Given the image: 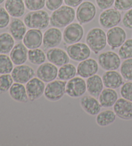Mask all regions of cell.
I'll return each instance as SVG.
<instances>
[{
    "label": "cell",
    "instance_id": "22",
    "mask_svg": "<svg viewBox=\"0 0 132 146\" xmlns=\"http://www.w3.org/2000/svg\"><path fill=\"white\" fill-rule=\"evenodd\" d=\"M28 53L29 50L25 45L22 42H18L14 45L10 52V57L14 64H23L28 59Z\"/></svg>",
    "mask_w": 132,
    "mask_h": 146
},
{
    "label": "cell",
    "instance_id": "30",
    "mask_svg": "<svg viewBox=\"0 0 132 146\" xmlns=\"http://www.w3.org/2000/svg\"><path fill=\"white\" fill-rule=\"evenodd\" d=\"M77 74V68L72 64H66L58 70V79L67 81L75 77Z\"/></svg>",
    "mask_w": 132,
    "mask_h": 146
},
{
    "label": "cell",
    "instance_id": "33",
    "mask_svg": "<svg viewBox=\"0 0 132 146\" xmlns=\"http://www.w3.org/2000/svg\"><path fill=\"white\" fill-rule=\"evenodd\" d=\"M119 55L123 60L132 58V39L126 40L121 45L119 50Z\"/></svg>",
    "mask_w": 132,
    "mask_h": 146
},
{
    "label": "cell",
    "instance_id": "26",
    "mask_svg": "<svg viewBox=\"0 0 132 146\" xmlns=\"http://www.w3.org/2000/svg\"><path fill=\"white\" fill-rule=\"evenodd\" d=\"M118 100V94L114 89H103L99 96V101L104 108L113 107Z\"/></svg>",
    "mask_w": 132,
    "mask_h": 146
},
{
    "label": "cell",
    "instance_id": "3",
    "mask_svg": "<svg viewBox=\"0 0 132 146\" xmlns=\"http://www.w3.org/2000/svg\"><path fill=\"white\" fill-rule=\"evenodd\" d=\"M24 23L30 29L43 30L48 27L50 23V17L45 11H31L24 17Z\"/></svg>",
    "mask_w": 132,
    "mask_h": 146
},
{
    "label": "cell",
    "instance_id": "10",
    "mask_svg": "<svg viewBox=\"0 0 132 146\" xmlns=\"http://www.w3.org/2000/svg\"><path fill=\"white\" fill-rule=\"evenodd\" d=\"M84 36V29L80 23H72L63 31V38L65 43L72 44L79 42Z\"/></svg>",
    "mask_w": 132,
    "mask_h": 146
},
{
    "label": "cell",
    "instance_id": "12",
    "mask_svg": "<svg viewBox=\"0 0 132 146\" xmlns=\"http://www.w3.org/2000/svg\"><path fill=\"white\" fill-rule=\"evenodd\" d=\"M11 75L15 82L27 84L30 79L34 77V70L28 65H17L11 72Z\"/></svg>",
    "mask_w": 132,
    "mask_h": 146
},
{
    "label": "cell",
    "instance_id": "20",
    "mask_svg": "<svg viewBox=\"0 0 132 146\" xmlns=\"http://www.w3.org/2000/svg\"><path fill=\"white\" fill-rule=\"evenodd\" d=\"M80 105L82 109L91 116L97 115L101 111L102 106L95 97L90 96L81 97L80 99Z\"/></svg>",
    "mask_w": 132,
    "mask_h": 146
},
{
    "label": "cell",
    "instance_id": "21",
    "mask_svg": "<svg viewBox=\"0 0 132 146\" xmlns=\"http://www.w3.org/2000/svg\"><path fill=\"white\" fill-rule=\"evenodd\" d=\"M102 79L104 86L107 88L118 89L124 84L122 75L115 70L105 72L103 75Z\"/></svg>",
    "mask_w": 132,
    "mask_h": 146
},
{
    "label": "cell",
    "instance_id": "6",
    "mask_svg": "<svg viewBox=\"0 0 132 146\" xmlns=\"http://www.w3.org/2000/svg\"><path fill=\"white\" fill-rule=\"evenodd\" d=\"M121 12L115 9H108L101 12L99 21L104 29H110L117 27L121 21Z\"/></svg>",
    "mask_w": 132,
    "mask_h": 146
},
{
    "label": "cell",
    "instance_id": "5",
    "mask_svg": "<svg viewBox=\"0 0 132 146\" xmlns=\"http://www.w3.org/2000/svg\"><path fill=\"white\" fill-rule=\"evenodd\" d=\"M98 63L101 68L106 71L117 70L121 65V59L115 52L108 51L99 55Z\"/></svg>",
    "mask_w": 132,
    "mask_h": 146
},
{
    "label": "cell",
    "instance_id": "8",
    "mask_svg": "<svg viewBox=\"0 0 132 146\" xmlns=\"http://www.w3.org/2000/svg\"><path fill=\"white\" fill-rule=\"evenodd\" d=\"M86 91V81L83 77H75L67 82L66 94L70 97H81L85 95Z\"/></svg>",
    "mask_w": 132,
    "mask_h": 146
},
{
    "label": "cell",
    "instance_id": "4",
    "mask_svg": "<svg viewBox=\"0 0 132 146\" xmlns=\"http://www.w3.org/2000/svg\"><path fill=\"white\" fill-rule=\"evenodd\" d=\"M66 85L67 81L59 79L49 82L45 87V97L51 102L61 100L66 94Z\"/></svg>",
    "mask_w": 132,
    "mask_h": 146
},
{
    "label": "cell",
    "instance_id": "41",
    "mask_svg": "<svg viewBox=\"0 0 132 146\" xmlns=\"http://www.w3.org/2000/svg\"><path fill=\"white\" fill-rule=\"evenodd\" d=\"M123 24L124 27L132 29V9L128 10L124 14L123 19Z\"/></svg>",
    "mask_w": 132,
    "mask_h": 146
},
{
    "label": "cell",
    "instance_id": "7",
    "mask_svg": "<svg viewBox=\"0 0 132 146\" xmlns=\"http://www.w3.org/2000/svg\"><path fill=\"white\" fill-rule=\"evenodd\" d=\"M67 52L71 59L77 62L88 59L91 55V50L87 44L79 42L67 46Z\"/></svg>",
    "mask_w": 132,
    "mask_h": 146
},
{
    "label": "cell",
    "instance_id": "32",
    "mask_svg": "<svg viewBox=\"0 0 132 146\" xmlns=\"http://www.w3.org/2000/svg\"><path fill=\"white\" fill-rule=\"evenodd\" d=\"M14 69V63L7 54H0V74H11Z\"/></svg>",
    "mask_w": 132,
    "mask_h": 146
},
{
    "label": "cell",
    "instance_id": "14",
    "mask_svg": "<svg viewBox=\"0 0 132 146\" xmlns=\"http://www.w3.org/2000/svg\"><path fill=\"white\" fill-rule=\"evenodd\" d=\"M107 43L112 50L120 47L126 40V33L120 27H115L110 29L106 34Z\"/></svg>",
    "mask_w": 132,
    "mask_h": 146
},
{
    "label": "cell",
    "instance_id": "31",
    "mask_svg": "<svg viewBox=\"0 0 132 146\" xmlns=\"http://www.w3.org/2000/svg\"><path fill=\"white\" fill-rule=\"evenodd\" d=\"M47 55L43 50L39 48L32 49L29 50L28 59L30 63L34 65H41L45 62Z\"/></svg>",
    "mask_w": 132,
    "mask_h": 146
},
{
    "label": "cell",
    "instance_id": "44",
    "mask_svg": "<svg viewBox=\"0 0 132 146\" xmlns=\"http://www.w3.org/2000/svg\"><path fill=\"white\" fill-rule=\"evenodd\" d=\"M5 1V0H0V5L2 4Z\"/></svg>",
    "mask_w": 132,
    "mask_h": 146
},
{
    "label": "cell",
    "instance_id": "9",
    "mask_svg": "<svg viewBox=\"0 0 132 146\" xmlns=\"http://www.w3.org/2000/svg\"><path fill=\"white\" fill-rule=\"evenodd\" d=\"M96 15V7L90 1H84L78 6L76 17L81 25L88 23L94 19Z\"/></svg>",
    "mask_w": 132,
    "mask_h": 146
},
{
    "label": "cell",
    "instance_id": "19",
    "mask_svg": "<svg viewBox=\"0 0 132 146\" xmlns=\"http://www.w3.org/2000/svg\"><path fill=\"white\" fill-rule=\"evenodd\" d=\"M43 35L41 30L30 29L27 32L23 39V43L28 49L39 48L43 44Z\"/></svg>",
    "mask_w": 132,
    "mask_h": 146
},
{
    "label": "cell",
    "instance_id": "35",
    "mask_svg": "<svg viewBox=\"0 0 132 146\" xmlns=\"http://www.w3.org/2000/svg\"><path fill=\"white\" fill-rule=\"evenodd\" d=\"M13 82L14 80L10 74H2L0 76V94L9 91L12 85L13 84Z\"/></svg>",
    "mask_w": 132,
    "mask_h": 146
},
{
    "label": "cell",
    "instance_id": "34",
    "mask_svg": "<svg viewBox=\"0 0 132 146\" xmlns=\"http://www.w3.org/2000/svg\"><path fill=\"white\" fill-rule=\"evenodd\" d=\"M120 72L124 79L132 80V58L124 60L120 66Z\"/></svg>",
    "mask_w": 132,
    "mask_h": 146
},
{
    "label": "cell",
    "instance_id": "24",
    "mask_svg": "<svg viewBox=\"0 0 132 146\" xmlns=\"http://www.w3.org/2000/svg\"><path fill=\"white\" fill-rule=\"evenodd\" d=\"M25 5L23 0H6L5 8L9 15L14 18L23 16L25 12Z\"/></svg>",
    "mask_w": 132,
    "mask_h": 146
},
{
    "label": "cell",
    "instance_id": "17",
    "mask_svg": "<svg viewBox=\"0 0 132 146\" xmlns=\"http://www.w3.org/2000/svg\"><path fill=\"white\" fill-rule=\"evenodd\" d=\"M113 111L117 117L124 120H132V102L124 98L118 99L113 106Z\"/></svg>",
    "mask_w": 132,
    "mask_h": 146
},
{
    "label": "cell",
    "instance_id": "38",
    "mask_svg": "<svg viewBox=\"0 0 132 146\" xmlns=\"http://www.w3.org/2000/svg\"><path fill=\"white\" fill-rule=\"evenodd\" d=\"M10 15L5 8L0 7V29L7 27L10 23Z\"/></svg>",
    "mask_w": 132,
    "mask_h": 146
},
{
    "label": "cell",
    "instance_id": "27",
    "mask_svg": "<svg viewBox=\"0 0 132 146\" xmlns=\"http://www.w3.org/2000/svg\"><path fill=\"white\" fill-rule=\"evenodd\" d=\"M9 95L15 101L26 103L29 100L26 88L23 84L15 82L9 90Z\"/></svg>",
    "mask_w": 132,
    "mask_h": 146
},
{
    "label": "cell",
    "instance_id": "11",
    "mask_svg": "<svg viewBox=\"0 0 132 146\" xmlns=\"http://www.w3.org/2000/svg\"><path fill=\"white\" fill-rule=\"evenodd\" d=\"M45 87V82L38 77H34L30 79L25 86L29 100L34 102L41 97L44 94Z\"/></svg>",
    "mask_w": 132,
    "mask_h": 146
},
{
    "label": "cell",
    "instance_id": "2",
    "mask_svg": "<svg viewBox=\"0 0 132 146\" xmlns=\"http://www.w3.org/2000/svg\"><path fill=\"white\" fill-rule=\"evenodd\" d=\"M86 42L90 50L95 54H97L106 46V34L100 28H93L90 30L86 35Z\"/></svg>",
    "mask_w": 132,
    "mask_h": 146
},
{
    "label": "cell",
    "instance_id": "39",
    "mask_svg": "<svg viewBox=\"0 0 132 146\" xmlns=\"http://www.w3.org/2000/svg\"><path fill=\"white\" fill-rule=\"evenodd\" d=\"M114 8L121 11H126L132 9V0H115Z\"/></svg>",
    "mask_w": 132,
    "mask_h": 146
},
{
    "label": "cell",
    "instance_id": "15",
    "mask_svg": "<svg viewBox=\"0 0 132 146\" xmlns=\"http://www.w3.org/2000/svg\"><path fill=\"white\" fill-rule=\"evenodd\" d=\"M58 69L51 62H44L39 65L36 70V76L44 82L49 83L56 79Z\"/></svg>",
    "mask_w": 132,
    "mask_h": 146
},
{
    "label": "cell",
    "instance_id": "43",
    "mask_svg": "<svg viewBox=\"0 0 132 146\" xmlns=\"http://www.w3.org/2000/svg\"><path fill=\"white\" fill-rule=\"evenodd\" d=\"M83 0H64L65 3L68 6L72 7H77L83 3Z\"/></svg>",
    "mask_w": 132,
    "mask_h": 146
},
{
    "label": "cell",
    "instance_id": "25",
    "mask_svg": "<svg viewBox=\"0 0 132 146\" xmlns=\"http://www.w3.org/2000/svg\"><path fill=\"white\" fill-rule=\"evenodd\" d=\"M103 79L99 75H94L88 77L86 80V88L90 95L97 97L99 96L104 88Z\"/></svg>",
    "mask_w": 132,
    "mask_h": 146
},
{
    "label": "cell",
    "instance_id": "16",
    "mask_svg": "<svg viewBox=\"0 0 132 146\" xmlns=\"http://www.w3.org/2000/svg\"><path fill=\"white\" fill-rule=\"evenodd\" d=\"M99 63L94 59L88 58L80 62L77 67V74L84 79H87L97 74Z\"/></svg>",
    "mask_w": 132,
    "mask_h": 146
},
{
    "label": "cell",
    "instance_id": "28",
    "mask_svg": "<svg viewBox=\"0 0 132 146\" xmlns=\"http://www.w3.org/2000/svg\"><path fill=\"white\" fill-rule=\"evenodd\" d=\"M116 115L112 110H105L99 112L97 115L95 121L97 124L100 127L108 126L115 122L116 119Z\"/></svg>",
    "mask_w": 132,
    "mask_h": 146
},
{
    "label": "cell",
    "instance_id": "23",
    "mask_svg": "<svg viewBox=\"0 0 132 146\" xmlns=\"http://www.w3.org/2000/svg\"><path fill=\"white\" fill-rule=\"evenodd\" d=\"M9 31L16 41H21L27 32L26 25L22 20L14 18L10 23Z\"/></svg>",
    "mask_w": 132,
    "mask_h": 146
},
{
    "label": "cell",
    "instance_id": "37",
    "mask_svg": "<svg viewBox=\"0 0 132 146\" xmlns=\"http://www.w3.org/2000/svg\"><path fill=\"white\" fill-rule=\"evenodd\" d=\"M120 93L121 96L132 102V82H127L121 86Z\"/></svg>",
    "mask_w": 132,
    "mask_h": 146
},
{
    "label": "cell",
    "instance_id": "13",
    "mask_svg": "<svg viewBox=\"0 0 132 146\" xmlns=\"http://www.w3.org/2000/svg\"><path fill=\"white\" fill-rule=\"evenodd\" d=\"M63 39L61 31L56 27L47 30L43 34V45L45 49H50L59 46Z\"/></svg>",
    "mask_w": 132,
    "mask_h": 146
},
{
    "label": "cell",
    "instance_id": "36",
    "mask_svg": "<svg viewBox=\"0 0 132 146\" xmlns=\"http://www.w3.org/2000/svg\"><path fill=\"white\" fill-rule=\"evenodd\" d=\"M24 2L26 8L31 11L41 10L46 5V0H25Z\"/></svg>",
    "mask_w": 132,
    "mask_h": 146
},
{
    "label": "cell",
    "instance_id": "29",
    "mask_svg": "<svg viewBox=\"0 0 132 146\" xmlns=\"http://www.w3.org/2000/svg\"><path fill=\"white\" fill-rule=\"evenodd\" d=\"M14 40L10 33L0 34V54H9L14 46Z\"/></svg>",
    "mask_w": 132,
    "mask_h": 146
},
{
    "label": "cell",
    "instance_id": "40",
    "mask_svg": "<svg viewBox=\"0 0 132 146\" xmlns=\"http://www.w3.org/2000/svg\"><path fill=\"white\" fill-rule=\"evenodd\" d=\"M64 0H46V7L50 11H54L62 6Z\"/></svg>",
    "mask_w": 132,
    "mask_h": 146
},
{
    "label": "cell",
    "instance_id": "42",
    "mask_svg": "<svg viewBox=\"0 0 132 146\" xmlns=\"http://www.w3.org/2000/svg\"><path fill=\"white\" fill-rule=\"evenodd\" d=\"M97 7L101 10L110 9L114 5L115 0H95Z\"/></svg>",
    "mask_w": 132,
    "mask_h": 146
},
{
    "label": "cell",
    "instance_id": "18",
    "mask_svg": "<svg viewBox=\"0 0 132 146\" xmlns=\"http://www.w3.org/2000/svg\"><path fill=\"white\" fill-rule=\"evenodd\" d=\"M47 59L50 62L59 67L69 63L70 62V57L67 52L64 50L57 47L48 50L47 52Z\"/></svg>",
    "mask_w": 132,
    "mask_h": 146
},
{
    "label": "cell",
    "instance_id": "1",
    "mask_svg": "<svg viewBox=\"0 0 132 146\" xmlns=\"http://www.w3.org/2000/svg\"><path fill=\"white\" fill-rule=\"evenodd\" d=\"M76 16L73 7L64 5L53 11L50 17V23L54 27L64 28L72 23Z\"/></svg>",
    "mask_w": 132,
    "mask_h": 146
}]
</instances>
